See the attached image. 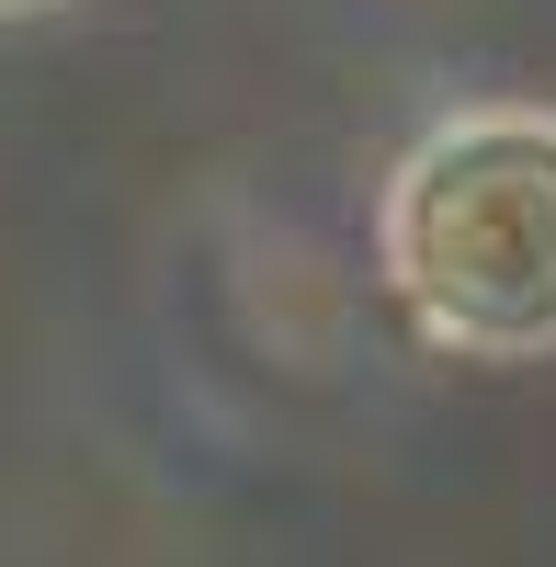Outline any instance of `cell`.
<instances>
[{
	"instance_id": "obj_2",
	"label": "cell",
	"mask_w": 556,
	"mask_h": 567,
	"mask_svg": "<svg viewBox=\"0 0 556 567\" xmlns=\"http://www.w3.org/2000/svg\"><path fill=\"white\" fill-rule=\"evenodd\" d=\"M0 12H34V0H0Z\"/></svg>"
},
{
	"instance_id": "obj_1",
	"label": "cell",
	"mask_w": 556,
	"mask_h": 567,
	"mask_svg": "<svg viewBox=\"0 0 556 567\" xmlns=\"http://www.w3.org/2000/svg\"><path fill=\"white\" fill-rule=\"evenodd\" d=\"M375 250L443 352H556V114L466 103L421 125V148L387 171Z\"/></svg>"
}]
</instances>
